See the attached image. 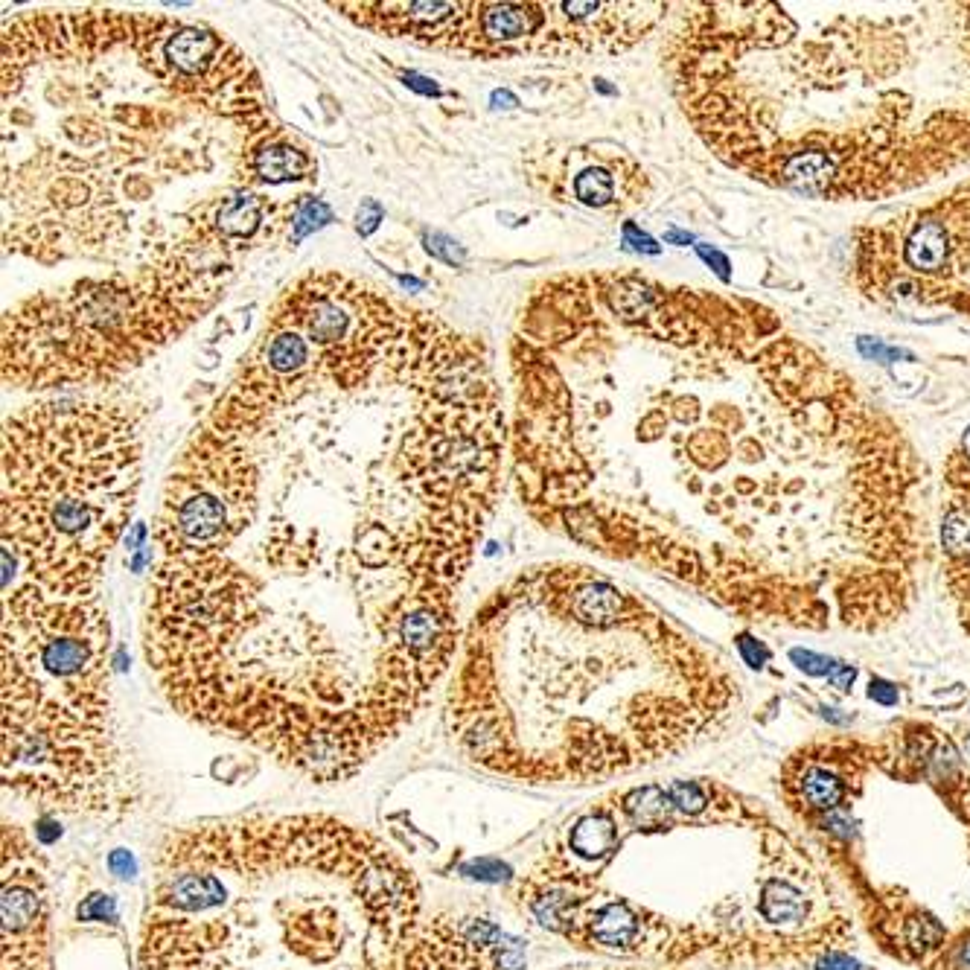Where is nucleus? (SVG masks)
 <instances>
[{
  "instance_id": "dca6fc26",
  "label": "nucleus",
  "mask_w": 970,
  "mask_h": 970,
  "mask_svg": "<svg viewBox=\"0 0 970 970\" xmlns=\"http://www.w3.org/2000/svg\"><path fill=\"white\" fill-rule=\"evenodd\" d=\"M668 793H670V799H673V804H676V810H682V813H700L705 807V793L697 787V784H688V781H676V784H670L668 787Z\"/></svg>"
},
{
  "instance_id": "a211bd4d",
  "label": "nucleus",
  "mask_w": 970,
  "mask_h": 970,
  "mask_svg": "<svg viewBox=\"0 0 970 970\" xmlns=\"http://www.w3.org/2000/svg\"><path fill=\"white\" fill-rule=\"evenodd\" d=\"M938 936H941V930H938L936 924H930V921H915V930H912V941H921V944H930V941H936Z\"/></svg>"
},
{
  "instance_id": "423d86ee",
  "label": "nucleus",
  "mask_w": 970,
  "mask_h": 970,
  "mask_svg": "<svg viewBox=\"0 0 970 970\" xmlns=\"http://www.w3.org/2000/svg\"><path fill=\"white\" fill-rule=\"evenodd\" d=\"M228 263L167 251L132 274L35 295L3 318V379L15 388L102 385L143 365L219 301Z\"/></svg>"
},
{
  "instance_id": "6ab92c4d",
  "label": "nucleus",
  "mask_w": 970,
  "mask_h": 970,
  "mask_svg": "<svg viewBox=\"0 0 970 970\" xmlns=\"http://www.w3.org/2000/svg\"><path fill=\"white\" fill-rule=\"evenodd\" d=\"M828 679L834 682V688H839V691H848V688H851V682H854V668L834 665V668H831V673H828Z\"/></svg>"
},
{
  "instance_id": "4be33fe9",
  "label": "nucleus",
  "mask_w": 970,
  "mask_h": 970,
  "mask_svg": "<svg viewBox=\"0 0 970 970\" xmlns=\"http://www.w3.org/2000/svg\"><path fill=\"white\" fill-rule=\"evenodd\" d=\"M426 82H429V79H420L417 73H405V85H408V88H417V91H423V94H435L437 97V94H440V88H437V85H426Z\"/></svg>"
},
{
  "instance_id": "7ed1b4c3",
  "label": "nucleus",
  "mask_w": 970,
  "mask_h": 970,
  "mask_svg": "<svg viewBox=\"0 0 970 970\" xmlns=\"http://www.w3.org/2000/svg\"><path fill=\"white\" fill-rule=\"evenodd\" d=\"M443 723L478 770L583 784L662 758L694 714L659 618L592 571L542 566L472 615Z\"/></svg>"
},
{
  "instance_id": "20e7f679",
  "label": "nucleus",
  "mask_w": 970,
  "mask_h": 970,
  "mask_svg": "<svg viewBox=\"0 0 970 970\" xmlns=\"http://www.w3.org/2000/svg\"><path fill=\"white\" fill-rule=\"evenodd\" d=\"M3 787L44 810L111 816L134 802L100 595L3 589Z\"/></svg>"
},
{
  "instance_id": "aec40b11",
  "label": "nucleus",
  "mask_w": 970,
  "mask_h": 970,
  "mask_svg": "<svg viewBox=\"0 0 970 970\" xmlns=\"http://www.w3.org/2000/svg\"><path fill=\"white\" fill-rule=\"evenodd\" d=\"M871 700H880L883 705L898 703V691H892V685L886 682H871Z\"/></svg>"
},
{
  "instance_id": "f257e3e1",
  "label": "nucleus",
  "mask_w": 970,
  "mask_h": 970,
  "mask_svg": "<svg viewBox=\"0 0 970 970\" xmlns=\"http://www.w3.org/2000/svg\"><path fill=\"white\" fill-rule=\"evenodd\" d=\"M449 586L356 557H161L143 647L167 703L315 784L353 778L461 650Z\"/></svg>"
},
{
  "instance_id": "6e6552de",
  "label": "nucleus",
  "mask_w": 970,
  "mask_h": 970,
  "mask_svg": "<svg viewBox=\"0 0 970 970\" xmlns=\"http://www.w3.org/2000/svg\"><path fill=\"white\" fill-rule=\"evenodd\" d=\"M3 970H53L47 860L24 828L3 822L0 851Z\"/></svg>"
},
{
  "instance_id": "ddd939ff",
  "label": "nucleus",
  "mask_w": 970,
  "mask_h": 970,
  "mask_svg": "<svg viewBox=\"0 0 970 970\" xmlns=\"http://www.w3.org/2000/svg\"><path fill=\"white\" fill-rule=\"evenodd\" d=\"M804 912H807V904H804L802 892H796L787 883H770L761 895V915L767 921L790 924V921H799Z\"/></svg>"
},
{
  "instance_id": "412c9836",
  "label": "nucleus",
  "mask_w": 970,
  "mask_h": 970,
  "mask_svg": "<svg viewBox=\"0 0 970 970\" xmlns=\"http://www.w3.org/2000/svg\"><path fill=\"white\" fill-rule=\"evenodd\" d=\"M819 970H857V962H854V959H848V956L834 953V956H828V959H822V962H819Z\"/></svg>"
},
{
  "instance_id": "4468645a",
  "label": "nucleus",
  "mask_w": 970,
  "mask_h": 970,
  "mask_svg": "<svg viewBox=\"0 0 970 970\" xmlns=\"http://www.w3.org/2000/svg\"><path fill=\"white\" fill-rule=\"evenodd\" d=\"M571 190H574V199L589 207H606L615 199V178L609 175V169L586 167L574 175Z\"/></svg>"
},
{
  "instance_id": "9b49d317",
  "label": "nucleus",
  "mask_w": 970,
  "mask_h": 970,
  "mask_svg": "<svg viewBox=\"0 0 970 970\" xmlns=\"http://www.w3.org/2000/svg\"><path fill=\"white\" fill-rule=\"evenodd\" d=\"M906 263L921 271V274H947L950 266V231L947 225L927 216L918 222V228L912 231L909 242H906Z\"/></svg>"
},
{
  "instance_id": "2eb2a0df",
  "label": "nucleus",
  "mask_w": 970,
  "mask_h": 970,
  "mask_svg": "<svg viewBox=\"0 0 970 970\" xmlns=\"http://www.w3.org/2000/svg\"><path fill=\"white\" fill-rule=\"evenodd\" d=\"M804 799L810 802V807H819V810H831L837 807L839 799H842V787L839 781L825 770H813L802 784Z\"/></svg>"
},
{
  "instance_id": "0eeeda50",
  "label": "nucleus",
  "mask_w": 970,
  "mask_h": 970,
  "mask_svg": "<svg viewBox=\"0 0 970 970\" xmlns=\"http://www.w3.org/2000/svg\"><path fill=\"white\" fill-rule=\"evenodd\" d=\"M257 510V469L248 443L199 429L172 469L158 516V545L169 560L228 554Z\"/></svg>"
},
{
  "instance_id": "1a4fd4ad",
  "label": "nucleus",
  "mask_w": 970,
  "mask_h": 970,
  "mask_svg": "<svg viewBox=\"0 0 970 970\" xmlns=\"http://www.w3.org/2000/svg\"><path fill=\"white\" fill-rule=\"evenodd\" d=\"M362 27L458 53L469 3H341Z\"/></svg>"
},
{
  "instance_id": "f3484780",
  "label": "nucleus",
  "mask_w": 970,
  "mask_h": 970,
  "mask_svg": "<svg viewBox=\"0 0 970 970\" xmlns=\"http://www.w3.org/2000/svg\"><path fill=\"white\" fill-rule=\"evenodd\" d=\"M426 248H429V254H435L443 263H449V266H458L464 260V251L458 248V242H452L449 236L443 234L429 236V245Z\"/></svg>"
},
{
  "instance_id": "f8f14e48",
  "label": "nucleus",
  "mask_w": 970,
  "mask_h": 970,
  "mask_svg": "<svg viewBox=\"0 0 970 970\" xmlns=\"http://www.w3.org/2000/svg\"><path fill=\"white\" fill-rule=\"evenodd\" d=\"M624 810L636 825H659L676 810V804L665 787H641L624 799Z\"/></svg>"
},
{
  "instance_id": "f03ea898",
  "label": "nucleus",
  "mask_w": 970,
  "mask_h": 970,
  "mask_svg": "<svg viewBox=\"0 0 970 970\" xmlns=\"http://www.w3.org/2000/svg\"><path fill=\"white\" fill-rule=\"evenodd\" d=\"M137 970H519V941L429 904L400 854L327 813L169 831L149 860Z\"/></svg>"
},
{
  "instance_id": "5701e85b",
  "label": "nucleus",
  "mask_w": 970,
  "mask_h": 970,
  "mask_svg": "<svg viewBox=\"0 0 970 970\" xmlns=\"http://www.w3.org/2000/svg\"><path fill=\"white\" fill-rule=\"evenodd\" d=\"M962 962H965V968H970V944L962 950Z\"/></svg>"
},
{
  "instance_id": "9d476101",
  "label": "nucleus",
  "mask_w": 970,
  "mask_h": 970,
  "mask_svg": "<svg viewBox=\"0 0 970 970\" xmlns=\"http://www.w3.org/2000/svg\"><path fill=\"white\" fill-rule=\"evenodd\" d=\"M315 158L295 146L289 137H283L280 129L266 134L260 140L248 143L245 152V178L251 184H286V181H301L315 175Z\"/></svg>"
},
{
  "instance_id": "39448f33",
  "label": "nucleus",
  "mask_w": 970,
  "mask_h": 970,
  "mask_svg": "<svg viewBox=\"0 0 970 970\" xmlns=\"http://www.w3.org/2000/svg\"><path fill=\"white\" fill-rule=\"evenodd\" d=\"M140 432L123 405L47 400L6 420L3 589L100 595L140 493Z\"/></svg>"
}]
</instances>
